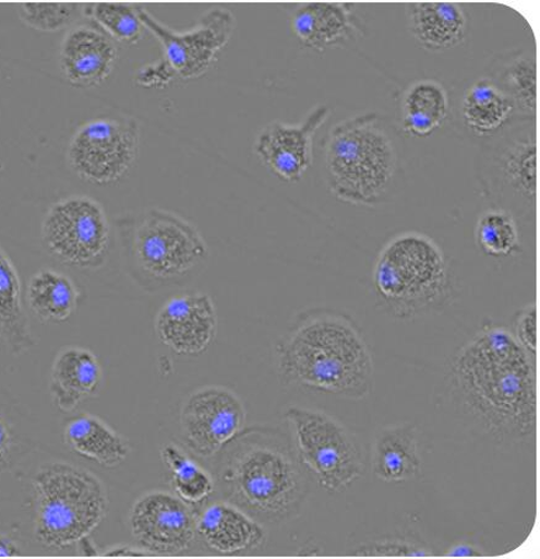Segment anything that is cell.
Masks as SVG:
<instances>
[{
	"instance_id": "18",
	"label": "cell",
	"mask_w": 540,
	"mask_h": 559,
	"mask_svg": "<svg viewBox=\"0 0 540 559\" xmlns=\"http://www.w3.org/2000/svg\"><path fill=\"white\" fill-rule=\"evenodd\" d=\"M197 537L211 552L248 555L266 543L264 524L227 500H218L197 513Z\"/></svg>"
},
{
	"instance_id": "7",
	"label": "cell",
	"mask_w": 540,
	"mask_h": 559,
	"mask_svg": "<svg viewBox=\"0 0 540 559\" xmlns=\"http://www.w3.org/2000/svg\"><path fill=\"white\" fill-rule=\"evenodd\" d=\"M124 252L143 278L166 283L182 277L208 258L199 229L168 210L151 207L122 227Z\"/></svg>"
},
{
	"instance_id": "33",
	"label": "cell",
	"mask_w": 540,
	"mask_h": 559,
	"mask_svg": "<svg viewBox=\"0 0 540 559\" xmlns=\"http://www.w3.org/2000/svg\"><path fill=\"white\" fill-rule=\"evenodd\" d=\"M351 555L357 557H430L433 555L429 546L412 539L387 537L373 539L360 545Z\"/></svg>"
},
{
	"instance_id": "10",
	"label": "cell",
	"mask_w": 540,
	"mask_h": 559,
	"mask_svg": "<svg viewBox=\"0 0 540 559\" xmlns=\"http://www.w3.org/2000/svg\"><path fill=\"white\" fill-rule=\"evenodd\" d=\"M140 136V123L132 118L86 121L70 140L67 162L74 175L89 185H113L127 176L136 162Z\"/></svg>"
},
{
	"instance_id": "13",
	"label": "cell",
	"mask_w": 540,
	"mask_h": 559,
	"mask_svg": "<svg viewBox=\"0 0 540 559\" xmlns=\"http://www.w3.org/2000/svg\"><path fill=\"white\" fill-rule=\"evenodd\" d=\"M242 400L224 385H205L182 404L180 427L189 449L200 457L219 454L244 429Z\"/></svg>"
},
{
	"instance_id": "35",
	"label": "cell",
	"mask_w": 540,
	"mask_h": 559,
	"mask_svg": "<svg viewBox=\"0 0 540 559\" xmlns=\"http://www.w3.org/2000/svg\"><path fill=\"white\" fill-rule=\"evenodd\" d=\"M177 73L173 72L170 64L166 60L154 62L142 67L136 73V83L143 88H164L173 79Z\"/></svg>"
},
{
	"instance_id": "4",
	"label": "cell",
	"mask_w": 540,
	"mask_h": 559,
	"mask_svg": "<svg viewBox=\"0 0 540 559\" xmlns=\"http://www.w3.org/2000/svg\"><path fill=\"white\" fill-rule=\"evenodd\" d=\"M324 164L327 188L337 200L373 207L391 197L399 156L379 115L369 112L331 129Z\"/></svg>"
},
{
	"instance_id": "34",
	"label": "cell",
	"mask_w": 540,
	"mask_h": 559,
	"mask_svg": "<svg viewBox=\"0 0 540 559\" xmlns=\"http://www.w3.org/2000/svg\"><path fill=\"white\" fill-rule=\"evenodd\" d=\"M537 305L532 302L517 313L513 334L520 346L535 359L537 358Z\"/></svg>"
},
{
	"instance_id": "36",
	"label": "cell",
	"mask_w": 540,
	"mask_h": 559,
	"mask_svg": "<svg viewBox=\"0 0 540 559\" xmlns=\"http://www.w3.org/2000/svg\"><path fill=\"white\" fill-rule=\"evenodd\" d=\"M446 557H484L485 551L483 547H481L476 542H471V539H461V542L452 545L447 552L445 554Z\"/></svg>"
},
{
	"instance_id": "9",
	"label": "cell",
	"mask_w": 540,
	"mask_h": 559,
	"mask_svg": "<svg viewBox=\"0 0 540 559\" xmlns=\"http://www.w3.org/2000/svg\"><path fill=\"white\" fill-rule=\"evenodd\" d=\"M44 246L58 262L95 270L109 255L111 228L99 201L73 195L55 202L43 221Z\"/></svg>"
},
{
	"instance_id": "3",
	"label": "cell",
	"mask_w": 540,
	"mask_h": 559,
	"mask_svg": "<svg viewBox=\"0 0 540 559\" xmlns=\"http://www.w3.org/2000/svg\"><path fill=\"white\" fill-rule=\"evenodd\" d=\"M279 378L287 385L351 401L373 390V358L350 317L313 310L298 320L276 346Z\"/></svg>"
},
{
	"instance_id": "14",
	"label": "cell",
	"mask_w": 540,
	"mask_h": 559,
	"mask_svg": "<svg viewBox=\"0 0 540 559\" xmlns=\"http://www.w3.org/2000/svg\"><path fill=\"white\" fill-rule=\"evenodd\" d=\"M329 117V106L320 105L302 123H268L255 140L257 158L279 180L291 185L301 180L313 163L314 134Z\"/></svg>"
},
{
	"instance_id": "24",
	"label": "cell",
	"mask_w": 540,
	"mask_h": 559,
	"mask_svg": "<svg viewBox=\"0 0 540 559\" xmlns=\"http://www.w3.org/2000/svg\"><path fill=\"white\" fill-rule=\"evenodd\" d=\"M516 112V105L497 83L481 79L470 86L461 104L463 120L477 136L503 130Z\"/></svg>"
},
{
	"instance_id": "30",
	"label": "cell",
	"mask_w": 540,
	"mask_h": 559,
	"mask_svg": "<svg viewBox=\"0 0 540 559\" xmlns=\"http://www.w3.org/2000/svg\"><path fill=\"white\" fill-rule=\"evenodd\" d=\"M476 238L479 248L488 255L503 258L520 253L516 221L507 210L484 212L478 219Z\"/></svg>"
},
{
	"instance_id": "39",
	"label": "cell",
	"mask_w": 540,
	"mask_h": 559,
	"mask_svg": "<svg viewBox=\"0 0 540 559\" xmlns=\"http://www.w3.org/2000/svg\"><path fill=\"white\" fill-rule=\"evenodd\" d=\"M22 556L21 548L13 542L11 537L0 535V557H19Z\"/></svg>"
},
{
	"instance_id": "1",
	"label": "cell",
	"mask_w": 540,
	"mask_h": 559,
	"mask_svg": "<svg viewBox=\"0 0 540 559\" xmlns=\"http://www.w3.org/2000/svg\"><path fill=\"white\" fill-rule=\"evenodd\" d=\"M452 379L463 404L495 438L535 437L536 359L506 326H481L453 360Z\"/></svg>"
},
{
	"instance_id": "23",
	"label": "cell",
	"mask_w": 540,
	"mask_h": 559,
	"mask_svg": "<svg viewBox=\"0 0 540 559\" xmlns=\"http://www.w3.org/2000/svg\"><path fill=\"white\" fill-rule=\"evenodd\" d=\"M373 475L385 484H403L421 471L417 428L404 424L383 429L374 443Z\"/></svg>"
},
{
	"instance_id": "17",
	"label": "cell",
	"mask_w": 540,
	"mask_h": 559,
	"mask_svg": "<svg viewBox=\"0 0 540 559\" xmlns=\"http://www.w3.org/2000/svg\"><path fill=\"white\" fill-rule=\"evenodd\" d=\"M119 60L118 46L105 33L89 25H76L63 37L60 67L67 82L79 88L103 84Z\"/></svg>"
},
{
	"instance_id": "19",
	"label": "cell",
	"mask_w": 540,
	"mask_h": 559,
	"mask_svg": "<svg viewBox=\"0 0 540 559\" xmlns=\"http://www.w3.org/2000/svg\"><path fill=\"white\" fill-rule=\"evenodd\" d=\"M104 379L95 354L83 346H65L51 370L50 392L58 411L72 413L86 400L98 396Z\"/></svg>"
},
{
	"instance_id": "28",
	"label": "cell",
	"mask_w": 540,
	"mask_h": 559,
	"mask_svg": "<svg viewBox=\"0 0 540 559\" xmlns=\"http://www.w3.org/2000/svg\"><path fill=\"white\" fill-rule=\"evenodd\" d=\"M160 457L171 472L173 491L187 504L194 508L202 506L215 493V478L176 443L163 445Z\"/></svg>"
},
{
	"instance_id": "15",
	"label": "cell",
	"mask_w": 540,
	"mask_h": 559,
	"mask_svg": "<svg viewBox=\"0 0 540 559\" xmlns=\"http://www.w3.org/2000/svg\"><path fill=\"white\" fill-rule=\"evenodd\" d=\"M218 316L207 294L178 295L160 307L156 333L168 348L182 356L204 354L215 342Z\"/></svg>"
},
{
	"instance_id": "31",
	"label": "cell",
	"mask_w": 540,
	"mask_h": 559,
	"mask_svg": "<svg viewBox=\"0 0 540 559\" xmlns=\"http://www.w3.org/2000/svg\"><path fill=\"white\" fill-rule=\"evenodd\" d=\"M500 86L516 105V111L532 117L537 110V66L527 57H517L504 69Z\"/></svg>"
},
{
	"instance_id": "22",
	"label": "cell",
	"mask_w": 540,
	"mask_h": 559,
	"mask_svg": "<svg viewBox=\"0 0 540 559\" xmlns=\"http://www.w3.org/2000/svg\"><path fill=\"white\" fill-rule=\"evenodd\" d=\"M63 438L76 455L106 468L120 466L131 452L129 441L93 414H82L67 423Z\"/></svg>"
},
{
	"instance_id": "37",
	"label": "cell",
	"mask_w": 540,
	"mask_h": 559,
	"mask_svg": "<svg viewBox=\"0 0 540 559\" xmlns=\"http://www.w3.org/2000/svg\"><path fill=\"white\" fill-rule=\"evenodd\" d=\"M13 448V432L8 421L0 417V471H2Z\"/></svg>"
},
{
	"instance_id": "16",
	"label": "cell",
	"mask_w": 540,
	"mask_h": 559,
	"mask_svg": "<svg viewBox=\"0 0 540 559\" xmlns=\"http://www.w3.org/2000/svg\"><path fill=\"white\" fill-rule=\"evenodd\" d=\"M485 166L484 185L493 195L513 198L529 211L537 200V139L536 130L514 134L495 147Z\"/></svg>"
},
{
	"instance_id": "29",
	"label": "cell",
	"mask_w": 540,
	"mask_h": 559,
	"mask_svg": "<svg viewBox=\"0 0 540 559\" xmlns=\"http://www.w3.org/2000/svg\"><path fill=\"white\" fill-rule=\"evenodd\" d=\"M83 15L103 28L111 40L134 45L143 37L140 5L123 3H92L83 5Z\"/></svg>"
},
{
	"instance_id": "38",
	"label": "cell",
	"mask_w": 540,
	"mask_h": 559,
	"mask_svg": "<svg viewBox=\"0 0 540 559\" xmlns=\"http://www.w3.org/2000/svg\"><path fill=\"white\" fill-rule=\"evenodd\" d=\"M103 556H110V557H137V556H149L144 549H142L140 546H128V545H120V546H113L110 549H106L101 554Z\"/></svg>"
},
{
	"instance_id": "26",
	"label": "cell",
	"mask_w": 540,
	"mask_h": 559,
	"mask_svg": "<svg viewBox=\"0 0 540 559\" xmlns=\"http://www.w3.org/2000/svg\"><path fill=\"white\" fill-rule=\"evenodd\" d=\"M0 325L9 348L23 355L35 346L22 301V283L12 259L0 246Z\"/></svg>"
},
{
	"instance_id": "5",
	"label": "cell",
	"mask_w": 540,
	"mask_h": 559,
	"mask_svg": "<svg viewBox=\"0 0 540 559\" xmlns=\"http://www.w3.org/2000/svg\"><path fill=\"white\" fill-rule=\"evenodd\" d=\"M372 280L379 304L397 320L442 311L452 302L446 255L435 240L418 230L388 240L375 260Z\"/></svg>"
},
{
	"instance_id": "25",
	"label": "cell",
	"mask_w": 540,
	"mask_h": 559,
	"mask_svg": "<svg viewBox=\"0 0 540 559\" xmlns=\"http://www.w3.org/2000/svg\"><path fill=\"white\" fill-rule=\"evenodd\" d=\"M26 300L33 313L44 323L70 320L80 301L73 280L55 269L37 272L27 285Z\"/></svg>"
},
{
	"instance_id": "21",
	"label": "cell",
	"mask_w": 540,
	"mask_h": 559,
	"mask_svg": "<svg viewBox=\"0 0 540 559\" xmlns=\"http://www.w3.org/2000/svg\"><path fill=\"white\" fill-rule=\"evenodd\" d=\"M409 31L428 51H446L467 36L465 11L456 3H411L407 5Z\"/></svg>"
},
{
	"instance_id": "32",
	"label": "cell",
	"mask_w": 540,
	"mask_h": 559,
	"mask_svg": "<svg viewBox=\"0 0 540 559\" xmlns=\"http://www.w3.org/2000/svg\"><path fill=\"white\" fill-rule=\"evenodd\" d=\"M83 14L76 3H24L21 19L24 24L41 33H57L71 26Z\"/></svg>"
},
{
	"instance_id": "27",
	"label": "cell",
	"mask_w": 540,
	"mask_h": 559,
	"mask_svg": "<svg viewBox=\"0 0 540 559\" xmlns=\"http://www.w3.org/2000/svg\"><path fill=\"white\" fill-rule=\"evenodd\" d=\"M448 95L436 81L413 83L403 100V128L413 138H429L446 121Z\"/></svg>"
},
{
	"instance_id": "11",
	"label": "cell",
	"mask_w": 540,
	"mask_h": 559,
	"mask_svg": "<svg viewBox=\"0 0 540 559\" xmlns=\"http://www.w3.org/2000/svg\"><path fill=\"white\" fill-rule=\"evenodd\" d=\"M140 17L144 28L160 43L164 60L182 80L204 75L228 45L237 26L233 13L224 7L208 9L199 24L185 33L163 25L143 5H140Z\"/></svg>"
},
{
	"instance_id": "12",
	"label": "cell",
	"mask_w": 540,
	"mask_h": 559,
	"mask_svg": "<svg viewBox=\"0 0 540 559\" xmlns=\"http://www.w3.org/2000/svg\"><path fill=\"white\" fill-rule=\"evenodd\" d=\"M131 534L149 556L184 554L197 538V513L176 493L152 490L132 506Z\"/></svg>"
},
{
	"instance_id": "20",
	"label": "cell",
	"mask_w": 540,
	"mask_h": 559,
	"mask_svg": "<svg viewBox=\"0 0 540 559\" xmlns=\"http://www.w3.org/2000/svg\"><path fill=\"white\" fill-rule=\"evenodd\" d=\"M353 9L345 3L299 5L292 16V32L299 43L315 51L341 46L360 34Z\"/></svg>"
},
{
	"instance_id": "2",
	"label": "cell",
	"mask_w": 540,
	"mask_h": 559,
	"mask_svg": "<svg viewBox=\"0 0 540 559\" xmlns=\"http://www.w3.org/2000/svg\"><path fill=\"white\" fill-rule=\"evenodd\" d=\"M218 455L215 481L220 495L259 523L281 524L301 510L310 480L281 430L243 429Z\"/></svg>"
},
{
	"instance_id": "6",
	"label": "cell",
	"mask_w": 540,
	"mask_h": 559,
	"mask_svg": "<svg viewBox=\"0 0 540 559\" xmlns=\"http://www.w3.org/2000/svg\"><path fill=\"white\" fill-rule=\"evenodd\" d=\"M36 542L62 551L88 538L109 509L108 491L93 472L70 462H46L33 478Z\"/></svg>"
},
{
	"instance_id": "8",
	"label": "cell",
	"mask_w": 540,
	"mask_h": 559,
	"mask_svg": "<svg viewBox=\"0 0 540 559\" xmlns=\"http://www.w3.org/2000/svg\"><path fill=\"white\" fill-rule=\"evenodd\" d=\"M285 418L292 429L299 461L327 493H341L362 476L360 443L339 420L299 406L288 407Z\"/></svg>"
}]
</instances>
